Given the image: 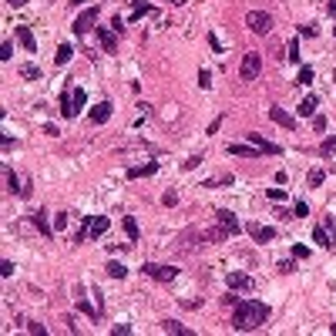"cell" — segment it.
Masks as SVG:
<instances>
[{"instance_id": "6da1fadb", "label": "cell", "mask_w": 336, "mask_h": 336, "mask_svg": "<svg viewBox=\"0 0 336 336\" xmlns=\"http://www.w3.org/2000/svg\"><path fill=\"white\" fill-rule=\"evenodd\" d=\"M266 320H269V306L259 303V299H242V303L235 306L232 326L242 333V329H256V326H262Z\"/></svg>"}, {"instance_id": "7a4b0ae2", "label": "cell", "mask_w": 336, "mask_h": 336, "mask_svg": "<svg viewBox=\"0 0 336 336\" xmlns=\"http://www.w3.org/2000/svg\"><path fill=\"white\" fill-rule=\"evenodd\" d=\"M259 71H262V54H256V51H252V54L242 57V67H239V78H242V81H256Z\"/></svg>"}, {"instance_id": "3957f363", "label": "cell", "mask_w": 336, "mask_h": 336, "mask_svg": "<svg viewBox=\"0 0 336 336\" xmlns=\"http://www.w3.org/2000/svg\"><path fill=\"white\" fill-rule=\"evenodd\" d=\"M98 17H101V10H98V7L81 10V14H78V20H74V34H78V37H81V34H88L91 27L98 24Z\"/></svg>"}, {"instance_id": "277c9868", "label": "cell", "mask_w": 336, "mask_h": 336, "mask_svg": "<svg viewBox=\"0 0 336 336\" xmlns=\"http://www.w3.org/2000/svg\"><path fill=\"white\" fill-rule=\"evenodd\" d=\"M246 24L252 27L256 34H269L272 31V17L266 14V10H249V14H246Z\"/></svg>"}, {"instance_id": "5b68a950", "label": "cell", "mask_w": 336, "mask_h": 336, "mask_svg": "<svg viewBox=\"0 0 336 336\" xmlns=\"http://www.w3.org/2000/svg\"><path fill=\"white\" fill-rule=\"evenodd\" d=\"M215 222H219V229H222L225 235H235V232H242V222L229 212V208H219L215 212Z\"/></svg>"}, {"instance_id": "8992f818", "label": "cell", "mask_w": 336, "mask_h": 336, "mask_svg": "<svg viewBox=\"0 0 336 336\" xmlns=\"http://www.w3.org/2000/svg\"><path fill=\"white\" fill-rule=\"evenodd\" d=\"M141 269L148 272L152 279H161V282H168V279H175V276H178V269H175V266H158V262H145Z\"/></svg>"}, {"instance_id": "52a82bcc", "label": "cell", "mask_w": 336, "mask_h": 336, "mask_svg": "<svg viewBox=\"0 0 336 336\" xmlns=\"http://www.w3.org/2000/svg\"><path fill=\"white\" fill-rule=\"evenodd\" d=\"M246 232L252 235L256 242H272V239H276V229H272V225H259V222H249Z\"/></svg>"}, {"instance_id": "ba28073f", "label": "cell", "mask_w": 336, "mask_h": 336, "mask_svg": "<svg viewBox=\"0 0 336 336\" xmlns=\"http://www.w3.org/2000/svg\"><path fill=\"white\" fill-rule=\"evenodd\" d=\"M7 188H10L14 195H27V192H31V178H27V182H20L14 168H7Z\"/></svg>"}, {"instance_id": "9c48e42d", "label": "cell", "mask_w": 336, "mask_h": 336, "mask_svg": "<svg viewBox=\"0 0 336 336\" xmlns=\"http://www.w3.org/2000/svg\"><path fill=\"white\" fill-rule=\"evenodd\" d=\"M269 118L276 121V125H282V128H296V118L289 111H282V108H276V104H269Z\"/></svg>"}, {"instance_id": "30bf717a", "label": "cell", "mask_w": 336, "mask_h": 336, "mask_svg": "<svg viewBox=\"0 0 336 336\" xmlns=\"http://www.w3.org/2000/svg\"><path fill=\"white\" fill-rule=\"evenodd\" d=\"M108 118H111V101H98L94 108H91V121H94V125H104Z\"/></svg>"}, {"instance_id": "8fae6325", "label": "cell", "mask_w": 336, "mask_h": 336, "mask_svg": "<svg viewBox=\"0 0 336 336\" xmlns=\"http://www.w3.org/2000/svg\"><path fill=\"white\" fill-rule=\"evenodd\" d=\"M225 282H229V289H252V286H256L246 272H229V276H225Z\"/></svg>"}, {"instance_id": "7c38bea8", "label": "cell", "mask_w": 336, "mask_h": 336, "mask_svg": "<svg viewBox=\"0 0 336 336\" xmlns=\"http://www.w3.org/2000/svg\"><path fill=\"white\" fill-rule=\"evenodd\" d=\"M158 172V161H148V165H131L128 168V178H148Z\"/></svg>"}, {"instance_id": "4fadbf2b", "label": "cell", "mask_w": 336, "mask_h": 336, "mask_svg": "<svg viewBox=\"0 0 336 336\" xmlns=\"http://www.w3.org/2000/svg\"><path fill=\"white\" fill-rule=\"evenodd\" d=\"M17 40H20V44H24V47L31 51V54L37 51V40H34V34H31V27H27V24H20V27H17Z\"/></svg>"}, {"instance_id": "5bb4252c", "label": "cell", "mask_w": 336, "mask_h": 336, "mask_svg": "<svg viewBox=\"0 0 336 336\" xmlns=\"http://www.w3.org/2000/svg\"><path fill=\"white\" fill-rule=\"evenodd\" d=\"M249 141L256 145V148H262V152H269V155H279V145L266 141V138H262V135H256V131H249Z\"/></svg>"}, {"instance_id": "9a60e30c", "label": "cell", "mask_w": 336, "mask_h": 336, "mask_svg": "<svg viewBox=\"0 0 336 336\" xmlns=\"http://www.w3.org/2000/svg\"><path fill=\"white\" fill-rule=\"evenodd\" d=\"M108 232V215H94L91 219V239H101Z\"/></svg>"}, {"instance_id": "2e32d148", "label": "cell", "mask_w": 336, "mask_h": 336, "mask_svg": "<svg viewBox=\"0 0 336 336\" xmlns=\"http://www.w3.org/2000/svg\"><path fill=\"white\" fill-rule=\"evenodd\" d=\"M316 104H320V101H316V94H306L303 101H299V108H296V111L303 114V118H309V114L316 111Z\"/></svg>"}, {"instance_id": "e0dca14e", "label": "cell", "mask_w": 336, "mask_h": 336, "mask_svg": "<svg viewBox=\"0 0 336 336\" xmlns=\"http://www.w3.org/2000/svg\"><path fill=\"white\" fill-rule=\"evenodd\" d=\"M262 148H249V145H229V155H242V158H256Z\"/></svg>"}, {"instance_id": "ac0fdd59", "label": "cell", "mask_w": 336, "mask_h": 336, "mask_svg": "<svg viewBox=\"0 0 336 336\" xmlns=\"http://www.w3.org/2000/svg\"><path fill=\"white\" fill-rule=\"evenodd\" d=\"M145 14H152V7H148V0H131V20H138V17H145Z\"/></svg>"}, {"instance_id": "d6986e66", "label": "cell", "mask_w": 336, "mask_h": 336, "mask_svg": "<svg viewBox=\"0 0 336 336\" xmlns=\"http://www.w3.org/2000/svg\"><path fill=\"white\" fill-rule=\"evenodd\" d=\"M313 242H316V246H323V249L333 246V239H329V232L323 229V225H316V229H313Z\"/></svg>"}, {"instance_id": "ffe728a7", "label": "cell", "mask_w": 336, "mask_h": 336, "mask_svg": "<svg viewBox=\"0 0 336 336\" xmlns=\"http://www.w3.org/2000/svg\"><path fill=\"white\" fill-rule=\"evenodd\" d=\"M61 114H64V118H74V114H78L74 111V94H67V91L61 94Z\"/></svg>"}, {"instance_id": "44dd1931", "label": "cell", "mask_w": 336, "mask_h": 336, "mask_svg": "<svg viewBox=\"0 0 336 336\" xmlns=\"http://www.w3.org/2000/svg\"><path fill=\"white\" fill-rule=\"evenodd\" d=\"M161 329H168V333H178V336H188V333H192V329H185L182 323H175V320H165V323H161Z\"/></svg>"}, {"instance_id": "7402d4cb", "label": "cell", "mask_w": 336, "mask_h": 336, "mask_svg": "<svg viewBox=\"0 0 336 336\" xmlns=\"http://www.w3.org/2000/svg\"><path fill=\"white\" fill-rule=\"evenodd\" d=\"M108 276H111V279H125V276H128V269H125L121 262H108Z\"/></svg>"}, {"instance_id": "603a6c76", "label": "cell", "mask_w": 336, "mask_h": 336, "mask_svg": "<svg viewBox=\"0 0 336 336\" xmlns=\"http://www.w3.org/2000/svg\"><path fill=\"white\" fill-rule=\"evenodd\" d=\"M71 54H74L71 44H61V47H57V57H54V61H57V64H67V61H71Z\"/></svg>"}, {"instance_id": "cb8c5ba5", "label": "cell", "mask_w": 336, "mask_h": 336, "mask_svg": "<svg viewBox=\"0 0 336 336\" xmlns=\"http://www.w3.org/2000/svg\"><path fill=\"white\" fill-rule=\"evenodd\" d=\"M188 249H199V235H195V232L182 235V252H188Z\"/></svg>"}, {"instance_id": "d4e9b609", "label": "cell", "mask_w": 336, "mask_h": 336, "mask_svg": "<svg viewBox=\"0 0 336 336\" xmlns=\"http://www.w3.org/2000/svg\"><path fill=\"white\" fill-rule=\"evenodd\" d=\"M71 94H74V111H78V108H84V104H88V94H84V88H74Z\"/></svg>"}, {"instance_id": "484cf974", "label": "cell", "mask_w": 336, "mask_h": 336, "mask_svg": "<svg viewBox=\"0 0 336 336\" xmlns=\"http://www.w3.org/2000/svg\"><path fill=\"white\" fill-rule=\"evenodd\" d=\"M320 152H323V158H329V155H336V135L323 141V148H320Z\"/></svg>"}, {"instance_id": "4316f807", "label": "cell", "mask_w": 336, "mask_h": 336, "mask_svg": "<svg viewBox=\"0 0 336 336\" xmlns=\"http://www.w3.org/2000/svg\"><path fill=\"white\" fill-rule=\"evenodd\" d=\"M34 222H37V229H40L44 235H51V232H54V229L47 225V219H44V212H37V215H34Z\"/></svg>"}, {"instance_id": "83f0119b", "label": "cell", "mask_w": 336, "mask_h": 336, "mask_svg": "<svg viewBox=\"0 0 336 336\" xmlns=\"http://www.w3.org/2000/svg\"><path fill=\"white\" fill-rule=\"evenodd\" d=\"M101 44H104L108 51H114V47H118V40H114V34H108L104 27H101Z\"/></svg>"}, {"instance_id": "f1b7e54d", "label": "cell", "mask_w": 336, "mask_h": 336, "mask_svg": "<svg viewBox=\"0 0 336 336\" xmlns=\"http://www.w3.org/2000/svg\"><path fill=\"white\" fill-rule=\"evenodd\" d=\"M286 57H289V61H293V64H296V61H299V40H296V37L289 40V54H286Z\"/></svg>"}, {"instance_id": "f546056e", "label": "cell", "mask_w": 336, "mask_h": 336, "mask_svg": "<svg viewBox=\"0 0 336 336\" xmlns=\"http://www.w3.org/2000/svg\"><path fill=\"white\" fill-rule=\"evenodd\" d=\"M20 74L34 81V78H40V67H37V64H24V67H20Z\"/></svg>"}, {"instance_id": "4dcf8cb0", "label": "cell", "mask_w": 336, "mask_h": 336, "mask_svg": "<svg viewBox=\"0 0 336 336\" xmlns=\"http://www.w3.org/2000/svg\"><path fill=\"white\" fill-rule=\"evenodd\" d=\"M125 232H128L131 239H138V235H141V232H138V222H135V219H125Z\"/></svg>"}, {"instance_id": "1f68e13d", "label": "cell", "mask_w": 336, "mask_h": 336, "mask_svg": "<svg viewBox=\"0 0 336 336\" xmlns=\"http://www.w3.org/2000/svg\"><path fill=\"white\" fill-rule=\"evenodd\" d=\"M313 81V67H299V81L296 84H309Z\"/></svg>"}, {"instance_id": "d6a6232c", "label": "cell", "mask_w": 336, "mask_h": 336, "mask_svg": "<svg viewBox=\"0 0 336 336\" xmlns=\"http://www.w3.org/2000/svg\"><path fill=\"white\" fill-rule=\"evenodd\" d=\"M199 84H202V88H212V74H208L205 67L199 71Z\"/></svg>"}, {"instance_id": "836d02e7", "label": "cell", "mask_w": 336, "mask_h": 336, "mask_svg": "<svg viewBox=\"0 0 336 336\" xmlns=\"http://www.w3.org/2000/svg\"><path fill=\"white\" fill-rule=\"evenodd\" d=\"M309 185H313V188L323 185V172H320V168H313V172H309Z\"/></svg>"}, {"instance_id": "e575fe53", "label": "cell", "mask_w": 336, "mask_h": 336, "mask_svg": "<svg viewBox=\"0 0 336 336\" xmlns=\"http://www.w3.org/2000/svg\"><path fill=\"white\" fill-rule=\"evenodd\" d=\"M306 212H309V208H306V202H296V205H293V215H296V219H303Z\"/></svg>"}, {"instance_id": "d590c367", "label": "cell", "mask_w": 336, "mask_h": 336, "mask_svg": "<svg viewBox=\"0 0 336 336\" xmlns=\"http://www.w3.org/2000/svg\"><path fill=\"white\" fill-rule=\"evenodd\" d=\"M199 165H202V155H192V158L185 161V165H182V168H185V172H188V168H199Z\"/></svg>"}, {"instance_id": "8d00e7d4", "label": "cell", "mask_w": 336, "mask_h": 336, "mask_svg": "<svg viewBox=\"0 0 336 336\" xmlns=\"http://www.w3.org/2000/svg\"><path fill=\"white\" fill-rule=\"evenodd\" d=\"M10 51H14V44H10V40H4V44H0V57L7 61V57H10Z\"/></svg>"}, {"instance_id": "74e56055", "label": "cell", "mask_w": 336, "mask_h": 336, "mask_svg": "<svg viewBox=\"0 0 336 336\" xmlns=\"http://www.w3.org/2000/svg\"><path fill=\"white\" fill-rule=\"evenodd\" d=\"M0 276H14V262L4 259V262H0Z\"/></svg>"}, {"instance_id": "f35d334b", "label": "cell", "mask_w": 336, "mask_h": 336, "mask_svg": "<svg viewBox=\"0 0 336 336\" xmlns=\"http://www.w3.org/2000/svg\"><path fill=\"white\" fill-rule=\"evenodd\" d=\"M64 225H67V215H64V212H57V215H54V229H64Z\"/></svg>"}, {"instance_id": "ab89813d", "label": "cell", "mask_w": 336, "mask_h": 336, "mask_svg": "<svg viewBox=\"0 0 336 336\" xmlns=\"http://www.w3.org/2000/svg\"><path fill=\"white\" fill-rule=\"evenodd\" d=\"M293 256H296V259H306V256H309V249H306V246H293Z\"/></svg>"}, {"instance_id": "60d3db41", "label": "cell", "mask_w": 336, "mask_h": 336, "mask_svg": "<svg viewBox=\"0 0 336 336\" xmlns=\"http://www.w3.org/2000/svg\"><path fill=\"white\" fill-rule=\"evenodd\" d=\"M128 333H131L128 323H118V326H114V336H128Z\"/></svg>"}, {"instance_id": "b9f144b4", "label": "cell", "mask_w": 336, "mask_h": 336, "mask_svg": "<svg viewBox=\"0 0 336 336\" xmlns=\"http://www.w3.org/2000/svg\"><path fill=\"white\" fill-rule=\"evenodd\" d=\"M313 128H316V131H326V118H323V114H320V118H313Z\"/></svg>"}, {"instance_id": "7bdbcfd3", "label": "cell", "mask_w": 336, "mask_h": 336, "mask_svg": "<svg viewBox=\"0 0 336 336\" xmlns=\"http://www.w3.org/2000/svg\"><path fill=\"white\" fill-rule=\"evenodd\" d=\"M269 199L272 202H282V188H269Z\"/></svg>"}, {"instance_id": "ee69618b", "label": "cell", "mask_w": 336, "mask_h": 336, "mask_svg": "<svg viewBox=\"0 0 336 336\" xmlns=\"http://www.w3.org/2000/svg\"><path fill=\"white\" fill-rule=\"evenodd\" d=\"M161 202H165V205H175L178 195H175V192H165V199H161Z\"/></svg>"}, {"instance_id": "f6af8a7d", "label": "cell", "mask_w": 336, "mask_h": 336, "mask_svg": "<svg viewBox=\"0 0 336 336\" xmlns=\"http://www.w3.org/2000/svg\"><path fill=\"white\" fill-rule=\"evenodd\" d=\"M27 329H31V333H37V336L44 333V326H40V323H31V320H27Z\"/></svg>"}, {"instance_id": "bcb514c9", "label": "cell", "mask_w": 336, "mask_h": 336, "mask_svg": "<svg viewBox=\"0 0 336 336\" xmlns=\"http://www.w3.org/2000/svg\"><path fill=\"white\" fill-rule=\"evenodd\" d=\"M10 4H14V7H24V4H27V0H10Z\"/></svg>"}, {"instance_id": "7dc6e473", "label": "cell", "mask_w": 336, "mask_h": 336, "mask_svg": "<svg viewBox=\"0 0 336 336\" xmlns=\"http://www.w3.org/2000/svg\"><path fill=\"white\" fill-rule=\"evenodd\" d=\"M168 4H175V7H182V4H185V0H168Z\"/></svg>"}, {"instance_id": "c3c4849f", "label": "cell", "mask_w": 336, "mask_h": 336, "mask_svg": "<svg viewBox=\"0 0 336 336\" xmlns=\"http://www.w3.org/2000/svg\"><path fill=\"white\" fill-rule=\"evenodd\" d=\"M333 37H336V27H333Z\"/></svg>"}]
</instances>
